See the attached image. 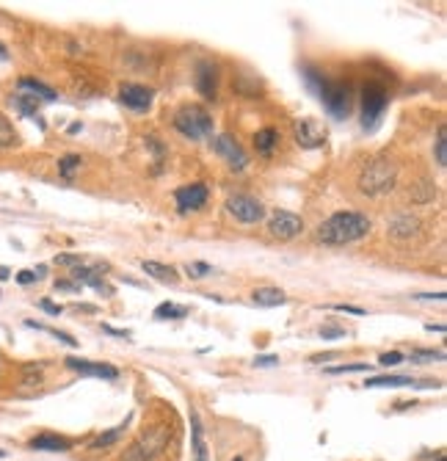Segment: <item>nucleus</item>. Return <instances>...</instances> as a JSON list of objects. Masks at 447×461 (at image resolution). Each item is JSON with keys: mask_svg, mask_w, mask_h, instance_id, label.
<instances>
[{"mask_svg": "<svg viewBox=\"0 0 447 461\" xmlns=\"http://www.w3.org/2000/svg\"><path fill=\"white\" fill-rule=\"evenodd\" d=\"M301 78H304V83L318 94V100L323 102V108H326L334 119H348V114H351V100H354L348 83L331 80V78H326L323 72H318L315 66H304V69H301Z\"/></svg>", "mask_w": 447, "mask_h": 461, "instance_id": "1", "label": "nucleus"}, {"mask_svg": "<svg viewBox=\"0 0 447 461\" xmlns=\"http://www.w3.org/2000/svg\"><path fill=\"white\" fill-rule=\"evenodd\" d=\"M370 230H373V224L365 213L340 210V213H331L318 227V240L326 243V246H345V243H356V240L367 237Z\"/></svg>", "mask_w": 447, "mask_h": 461, "instance_id": "2", "label": "nucleus"}, {"mask_svg": "<svg viewBox=\"0 0 447 461\" xmlns=\"http://www.w3.org/2000/svg\"><path fill=\"white\" fill-rule=\"evenodd\" d=\"M395 180H398V166L390 158H373L359 174V188L367 197H381L395 188Z\"/></svg>", "mask_w": 447, "mask_h": 461, "instance_id": "3", "label": "nucleus"}, {"mask_svg": "<svg viewBox=\"0 0 447 461\" xmlns=\"http://www.w3.org/2000/svg\"><path fill=\"white\" fill-rule=\"evenodd\" d=\"M174 127H177L185 138L202 141V138H210V136H213V116H210L202 105H183V108L174 114Z\"/></svg>", "mask_w": 447, "mask_h": 461, "instance_id": "4", "label": "nucleus"}, {"mask_svg": "<svg viewBox=\"0 0 447 461\" xmlns=\"http://www.w3.org/2000/svg\"><path fill=\"white\" fill-rule=\"evenodd\" d=\"M387 102H390L387 89H384L381 83H367V86L362 89V125H365V127H373V125L381 119Z\"/></svg>", "mask_w": 447, "mask_h": 461, "instance_id": "5", "label": "nucleus"}, {"mask_svg": "<svg viewBox=\"0 0 447 461\" xmlns=\"http://www.w3.org/2000/svg\"><path fill=\"white\" fill-rule=\"evenodd\" d=\"M226 210H229V216H232L235 222H240V224H257V222H262V213H265V208L259 205V199H254V197H248V194H235V197H229V199H226Z\"/></svg>", "mask_w": 447, "mask_h": 461, "instance_id": "6", "label": "nucleus"}, {"mask_svg": "<svg viewBox=\"0 0 447 461\" xmlns=\"http://www.w3.org/2000/svg\"><path fill=\"white\" fill-rule=\"evenodd\" d=\"M293 136H295V144L301 150H318V147L326 144V127L318 119H309V116H304L293 125Z\"/></svg>", "mask_w": 447, "mask_h": 461, "instance_id": "7", "label": "nucleus"}, {"mask_svg": "<svg viewBox=\"0 0 447 461\" xmlns=\"http://www.w3.org/2000/svg\"><path fill=\"white\" fill-rule=\"evenodd\" d=\"M208 186L205 183H191V186H183L174 191V202L180 208V213H194V210H202L208 205Z\"/></svg>", "mask_w": 447, "mask_h": 461, "instance_id": "8", "label": "nucleus"}, {"mask_svg": "<svg viewBox=\"0 0 447 461\" xmlns=\"http://www.w3.org/2000/svg\"><path fill=\"white\" fill-rule=\"evenodd\" d=\"M163 448H166V431H163V428H155L149 437H144L141 442H136V445L130 448V453L125 456V461H152Z\"/></svg>", "mask_w": 447, "mask_h": 461, "instance_id": "9", "label": "nucleus"}, {"mask_svg": "<svg viewBox=\"0 0 447 461\" xmlns=\"http://www.w3.org/2000/svg\"><path fill=\"white\" fill-rule=\"evenodd\" d=\"M213 150L221 155L224 161H226V166H229V169H235V172H243V169L248 166V155H246V152H243V147H240L232 136H226V133L219 136V138L213 141Z\"/></svg>", "mask_w": 447, "mask_h": 461, "instance_id": "10", "label": "nucleus"}, {"mask_svg": "<svg viewBox=\"0 0 447 461\" xmlns=\"http://www.w3.org/2000/svg\"><path fill=\"white\" fill-rule=\"evenodd\" d=\"M119 100L133 111H149L152 100H155V91L149 86H141V83H122Z\"/></svg>", "mask_w": 447, "mask_h": 461, "instance_id": "11", "label": "nucleus"}, {"mask_svg": "<svg viewBox=\"0 0 447 461\" xmlns=\"http://www.w3.org/2000/svg\"><path fill=\"white\" fill-rule=\"evenodd\" d=\"M268 232H271L273 237H279V240H293L295 235L304 232V222H301V216H295V213L279 210V213L268 222Z\"/></svg>", "mask_w": 447, "mask_h": 461, "instance_id": "12", "label": "nucleus"}, {"mask_svg": "<svg viewBox=\"0 0 447 461\" xmlns=\"http://www.w3.org/2000/svg\"><path fill=\"white\" fill-rule=\"evenodd\" d=\"M194 80H197V89H199V94L205 100H216L219 97V69H216L213 61H199Z\"/></svg>", "mask_w": 447, "mask_h": 461, "instance_id": "13", "label": "nucleus"}, {"mask_svg": "<svg viewBox=\"0 0 447 461\" xmlns=\"http://www.w3.org/2000/svg\"><path fill=\"white\" fill-rule=\"evenodd\" d=\"M66 368L80 373V376H94V379H119V370L113 365H105V362H86V359H66Z\"/></svg>", "mask_w": 447, "mask_h": 461, "instance_id": "14", "label": "nucleus"}, {"mask_svg": "<svg viewBox=\"0 0 447 461\" xmlns=\"http://www.w3.org/2000/svg\"><path fill=\"white\" fill-rule=\"evenodd\" d=\"M420 219L417 216H412V213H401V216H395L392 222H390V237L392 240H412L414 235H420Z\"/></svg>", "mask_w": 447, "mask_h": 461, "instance_id": "15", "label": "nucleus"}, {"mask_svg": "<svg viewBox=\"0 0 447 461\" xmlns=\"http://www.w3.org/2000/svg\"><path fill=\"white\" fill-rule=\"evenodd\" d=\"M17 89H19L22 97H30V100H36V102H53V100L58 97L50 86L39 83V80H33V78H19V80H17Z\"/></svg>", "mask_w": 447, "mask_h": 461, "instance_id": "16", "label": "nucleus"}, {"mask_svg": "<svg viewBox=\"0 0 447 461\" xmlns=\"http://www.w3.org/2000/svg\"><path fill=\"white\" fill-rule=\"evenodd\" d=\"M28 448H30V451L64 453V451H69L72 445H69V440H64V437H58V434H39V437H33V440L28 442Z\"/></svg>", "mask_w": 447, "mask_h": 461, "instance_id": "17", "label": "nucleus"}, {"mask_svg": "<svg viewBox=\"0 0 447 461\" xmlns=\"http://www.w3.org/2000/svg\"><path fill=\"white\" fill-rule=\"evenodd\" d=\"M100 273H102V268H83V265H75V271H72V279L77 282V284H91V287H97V290H102L105 296H111L113 290L100 279Z\"/></svg>", "mask_w": 447, "mask_h": 461, "instance_id": "18", "label": "nucleus"}, {"mask_svg": "<svg viewBox=\"0 0 447 461\" xmlns=\"http://www.w3.org/2000/svg\"><path fill=\"white\" fill-rule=\"evenodd\" d=\"M141 268L147 271V276L163 282V284H177L180 282V273L172 268V265H163V262H155V260H144Z\"/></svg>", "mask_w": 447, "mask_h": 461, "instance_id": "19", "label": "nucleus"}, {"mask_svg": "<svg viewBox=\"0 0 447 461\" xmlns=\"http://www.w3.org/2000/svg\"><path fill=\"white\" fill-rule=\"evenodd\" d=\"M251 301L259 307H282V304H287V293L279 287H257L251 293Z\"/></svg>", "mask_w": 447, "mask_h": 461, "instance_id": "20", "label": "nucleus"}, {"mask_svg": "<svg viewBox=\"0 0 447 461\" xmlns=\"http://www.w3.org/2000/svg\"><path fill=\"white\" fill-rule=\"evenodd\" d=\"M191 440H194V456H197V461H210L208 442H205V431H202L199 415H197L194 409H191Z\"/></svg>", "mask_w": 447, "mask_h": 461, "instance_id": "21", "label": "nucleus"}, {"mask_svg": "<svg viewBox=\"0 0 447 461\" xmlns=\"http://www.w3.org/2000/svg\"><path fill=\"white\" fill-rule=\"evenodd\" d=\"M276 144H279V130H276V127H262V130H257L254 147H257L259 155H271Z\"/></svg>", "mask_w": 447, "mask_h": 461, "instance_id": "22", "label": "nucleus"}, {"mask_svg": "<svg viewBox=\"0 0 447 461\" xmlns=\"http://www.w3.org/2000/svg\"><path fill=\"white\" fill-rule=\"evenodd\" d=\"M417 381L412 376H376V379H367L365 387H414Z\"/></svg>", "mask_w": 447, "mask_h": 461, "instance_id": "23", "label": "nucleus"}, {"mask_svg": "<svg viewBox=\"0 0 447 461\" xmlns=\"http://www.w3.org/2000/svg\"><path fill=\"white\" fill-rule=\"evenodd\" d=\"M125 431H127V420L125 423H119L116 428H111V431H105V434H100L94 442H91V448L94 451H102V448H111V445H116L122 437H125Z\"/></svg>", "mask_w": 447, "mask_h": 461, "instance_id": "24", "label": "nucleus"}, {"mask_svg": "<svg viewBox=\"0 0 447 461\" xmlns=\"http://www.w3.org/2000/svg\"><path fill=\"white\" fill-rule=\"evenodd\" d=\"M185 315H191V309L183 307V304H174V301H163V304L155 307V318H158V320H166V318H185Z\"/></svg>", "mask_w": 447, "mask_h": 461, "instance_id": "25", "label": "nucleus"}, {"mask_svg": "<svg viewBox=\"0 0 447 461\" xmlns=\"http://www.w3.org/2000/svg\"><path fill=\"white\" fill-rule=\"evenodd\" d=\"M80 163H83L80 155H64V158L58 161V172H61V177H64V180H72V174L80 169Z\"/></svg>", "mask_w": 447, "mask_h": 461, "instance_id": "26", "label": "nucleus"}, {"mask_svg": "<svg viewBox=\"0 0 447 461\" xmlns=\"http://www.w3.org/2000/svg\"><path fill=\"white\" fill-rule=\"evenodd\" d=\"M17 144V130L8 122V116L0 111V147H14Z\"/></svg>", "mask_w": 447, "mask_h": 461, "instance_id": "27", "label": "nucleus"}, {"mask_svg": "<svg viewBox=\"0 0 447 461\" xmlns=\"http://www.w3.org/2000/svg\"><path fill=\"white\" fill-rule=\"evenodd\" d=\"M409 359H412V362H442V359H445V351H431V348H414Z\"/></svg>", "mask_w": 447, "mask_h": 461, "instance_id": "28", "label": "nucleus"}, {"mask_svg": "<svg viewBox=\"0 0 447 461\" xmlns=\"http://www.w3.org/2000/svg\"><path fill=\"white\" fill-rule=\"evenodd\" d=\"M434 152H437V163H439V166H447V138H445V127H439V136H437Z\"/></svg>", "mask_w": 447, "mask_h": 461, "instance_id": "29", "label": "nucleus"}, {"mask_svg": "<svg viewBox=\"0 0 447 461\" xmlns=\"http://www.w3.org/2000/svg\"><path fill=\"white\" fill-rule=\"evenodd\" d=\"M326 370L334 373V376L337 373H365V370L370 373V365H334V368H326Z\"/></svg>", "mask_w": 447, "mask_h": 461, "instance_id": "30", "label": "nucleus"}, {"mask_svg": "<svg viewBox=\"0 0 447 461\" xmlns=\"http://www.w3.org/2000/svg\"><path fill=\"white\" fill-rule=\"evenodd\" d=\"M320 337L323 340H337V337H345V329H340L334 323H326V326H320Z\"/></svg>", "mask_w": 447, "mask_h": 461, "instance_id": "31", "label": "nucleus"}, {"mask_svg": "<svg viewBox=\"0 0 447 461\" xmlns=\"http://www.w3.org/2000/svg\"><path fill=\"white\" fill-rule=\"evenodd\" d=\"M378 362H381L384 368H395V365H401V362H403V354H401V351H390V354H381V356H378Z\"/></svg>", "mask_w": 447, "mask_h": 461, "instance_id": "32", "label": "nucleus"}, {"mask_svg": "<svg viewBox=\"0 0 447 461\" xmlns=\"http://www.w3.org/2000/svg\"><path fill=\"white\" fill-rule=\"evenodd\" d=\"M210 271H213V268H210L208 262H191V265H188V273L197 276V279H199V276H208Z\"/></svg>", "mask_w": 447, "mask_h": 461, "instance_id": "33", "label": "nucleus"}, {"mask_svg": "<svg viewBox=\"0 0 447 461\" xmlns=\"http://www.w3.org/2000/svg\"><path fill=\"white\" fill-rule=\"evenodd\" d=\"M55 290H66V293H80V284L75 279H58L55 282Z\"/></svg>", "mask_w": 447, "mask_h": 461, "instance_id": "34", "label": "nucleus"}, {"mask_svg": "<svg viewBox=\"0 0 447 461\" xmlns=\"http://www.w3.org/2000/svg\"><path fill=\"white\" fill-rule=\"evenodd\" d=\"M273 365H279V356H273V354H262L254 359V368H273Z\"/></svg>", "mask_w": 447, "mask_h": 461, "instance_id": "35", "label": "nucleus"}, {"mask_svg": "<svg viewBox=\"0 0 447 461\" xmlns=\"http://www.w3.org/2000/svg\"><path fill=\"white\" fill-rule=\"evenodd\" d=\"M331 309H337V312H348V315H367L362 307H351V304H334Z\"/></svg>", "mask_w": 447, "mask_h": 461, "instance_id": "36", "label": "nucleus"}, {"mask_svg": "<svg viewBox=\"0 0 447 461\" xmlns=\"http://www.w3.org/2000/svg\"><path fill=\"white\" fill-rule=\"evenodd\" d=\"M55 262H58V265H80V257H77V254H58Z\"/></svg>", "mask_w": 447, "mask_h": 461, "instance_id": "37", "label": "nucleus"}, {"mask_svg": "<svg viewBox=\"0 0 447 461\" xmlns=\"http://www.w3.org/2000/svg\"><path fill=\"white\" fill-rule=\"evenodd\" d=\"M39 307H42L44 312H50V315H61V307H58V304H53L50 298H42V301H39Z\"/></svg>", "mask_w": 447, "mask_h": 461, "instance_id": "38", "label": "nucleus"}, {"mask_svg": "<svg viewBox=\"0 0 447 461\" xmlns=\"http://www.w3.org/2000/svg\"><path fill=\"white\" fill-rule=\"evenodd\" d=\"M33 279H36L33 271H22V273H17V282H19V284H30Z\"/></svg>", "mask_w": 447, "mask_h": 461, "instance_id": "39", "label": "nucleus"}, {"mask_svg": "<svg viewBox=\"0 0 447 461\" xmlns=\"http://www.w3.org/2000/svg\"><path fill=\"white\" fill-rule=\"evenodd\" d=\"M102 332H108V334H113V337H130V332H122V329H113V326H102Z\"/></svg>", "mask_w": 447, "mask_h": 461, "instance_id": "40", "label": "nucleus"}, {"mask_svg": "<svg viewBox=\"0 0 447 461\" xmlns=\"http://www.w3.org/2000/svg\"><path fill=\"white\" fill-rule=\"evenodd\" d=\"M417 298H437V301H445V293H417Z\"/></svg>", "mask_w": 447, "mask_h": 461, "instance_id": "41", "label": "nucleus"}, {"mask_svg": "<svg viewBox=\"0 0 447 461\" xmlns=\"http://www.w3.org/2000/svg\"><path fill=\"white\" fill-rule=\"evenodd\" d=\"M426 329H428V332H439V334H442V332H445V326H442V323H428V326H426Z\"/></svg>", "mask_w": 447, "mask_h": 461, "instance_id": "42", "label": "nucleus"}, {"mask_svg": "<svg viewBox=\"0 0 447 461\" xmlns=\"http://www.w3.org/2000/svg\"><path fill=\"white\" fill-rule=\"evenodd\" d=\"M0 58H3V61H6V58H8V50H6V47H3V44H0Z\"/></svg>", "mask_w": 447, "mask_h": 461, "instance_id": "43", "label": "nucleus"}, {"mask_svg": "<svg viewBox=\"0 0 447 461\" xmlns=\"http://www.w3.org/2000/svg\"><path fill=\"white\" fill-rule=\"evenodd\" d=\"M232 461H243V456H235V459H232Z\"/></svg>", "mask_w": 447, "mask_h": 461, "instance_id": "44", "label": "nucleus"}, {"mask_svg": "<svg viewBox=\"0 0 447 461\" xmlns=\"http://www.w3.org/2000/svg\"><path fill=\"white\" fill-rule=\"evenodd\" d=\"M439 461H445V459H442V456H439Z\"/></svg>", "mask_w": 447, "mask_h": 461, "instance_id": "45", "label": "nucleus"}]
</instances>
